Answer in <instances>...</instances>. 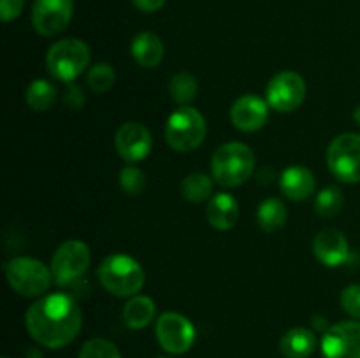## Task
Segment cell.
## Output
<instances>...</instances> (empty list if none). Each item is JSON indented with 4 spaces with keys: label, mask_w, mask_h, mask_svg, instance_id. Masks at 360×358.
<instances>
[{
    "label": "cell",
    "mask_w": 360,
    "mask_h": 358,
    "mask_svg": "<svg viewBox=\"0 0 360 358\" xmlns=\"http://www.w3.org/2000/svg\"><path fill=\"white\" fill-rule=\"evenodd\" d=\"M77 358H122V354L111 340L95 337L83 344Z\"/></svg>",
    "instance_id": "4316f807"
},
{
    "label": "cell",
    "mask_w": 360,
    "mask_h": 358,
    "mask_svg": "<svg viewBox=\"0 0 360 358\" xmlns=\"http://www.w3.org/2000/svg\"><path fill=\"white\" fill-rule=\"evenodd\" d=\"M25 100L34 111H48L56 102V86L46 79L32 81L25 91Z\"/></svg>",
    "instance_id": "7402d4cb"
},
{
    "label": "cell",
    "mask_w": 360,
    "mask_h": 358,
    "mask_svg": "<svg viewBox=\"0 0 360 358\" xmlns=\"http://www.w3.org/2000/svg\"><path fill=\"white\" fill-rule=\"evenodd\" d=\"M155 312H157V305H155L153 298L137 293L127 300L125 307H123V319L130 329L141 330L146 329L153 321Z\"/></svg>",
    "instance_id": "ffe728a7"
},
{
    "label": "cell",
    "mask_w": 360,
    "mask_h": 358,
    "mask_svg": "<svg viewBox=\"0 0 360 358\" xmlns=\"http://www.w3.org/2000/svg\"><path fill=\"white\" fill-rule=\"evenodd\" d=\"M280 188L290 200H306L315 192V175L302 165H290L281 172Z\"/></svg>",
    "instance_id": "e0dca14e"
},
{
    "label": "cell",
    "mask_w": 360,
    "mask_h": 358,
    "mask_svg": "<svg viewBox=\"0 0 360 358\" xmlns=\"http://www.w3.org/2000/svg\"><path fill=\"white\" fill-rule=\"evenodd\" d=\"M206 216L217 230H231L239 220V204L231 193H217L206 207Z\"/></svg>",
    "instance_id": "2e32d148"
},
{
    "label": "cell",
    "mask_w": 360,
    "mask_h": 358,
    "mask_svg": "<svg viewBox=\"0 0 360 358\" xmlns=\"http://www.w3.org/2000/svg\"><path fill=\"white\" fill-rule=\"evenodd\" d=\"M306 83L301 74L283 70L269 81L266 88V100L278 112H292L304 102Z\"/></svg>",
    "instance_id": "30bf717a"
},
{
    "label": "cell",
    "mask_w": 360,
    "mask_h": 358,
    "mask_svg": "<svg viewBox=\"0 0 360 358\" xmlns=\"http://www.w3.org/2000/svg\"><path fill=\"white\" fill-rule=\"evenodd\" d=\"M65 104L72 109H79L81 105L84 104V97L83 91H81L79 86L76 84H70L65 91Z\"/></svg>",
    "instance_id": "4dcf8cb0"
},
{
    "label": "cell",
    "mask_w": 360,
    "mask_h": 358,
    "mask_svg": "<svg viewBox=\"0 0 360 358\" xmlns=\"http://www.w3.org/2000/svg\"><path fill=\"white\" fill-rule=\"evenodd\" d=\"M2 358H9V357H2Z\"/></svg>",
    "instance_id": "e575fe53"
},
{
    "label": "cell",
    "mask_w": 360,
    "mask_h": 358,
    "mask_svg": "<svg viewBox=\"0 0 360 358\" xmlns=\"http://www.w3.org/2000/svg\"><path fill=\"white\" fill-rule=\"evenodd\" d=\"M25 0H0V16L4 23L16 20L23 11Z\"/></svg>",
    "instance_id": "f546056e"
},
{
    "label": "cell",
    "mask_w": 360,
    "mask_h": 358,
    "mask_svg": "<svg viewBox=\"0 0 360 358\" xmlns=\"http://www.w3.org/2000/svg\"><path fill=\"white\" fill-rule=\"evenodd\" d=\"M157 358H165V357H157Z\"/></svg>",
    "instance_id": "836d02e7"
},
{
    "label": "cell",
    "mask_w": 360,
    "mask_h": 358,
    "mask_svg": "<svg viewBox=\"0 0 360 358\" xmlns=\"http://www.w3.org/2000/svg\"><path fill=\"white\" fill-rule=\"evenodd\" d=\"M6 277L9 286L18 295L27 298L42 297L49 290L53 281V274L49 267H46L41 260L30 256H18L7 262Z\"/></svg>",
    "instance_id": "5b68a950"
},
{
    "label": "cell",
    "mask_w": 360,
    "mask_h": 358,
    "mask_svg": "<svg viewBox=\"0 0 360 358\" xmlns=\"http://www.w3.org/2000/svg\"><path fill=\"white\" fill-rule=\"evenodd\" d=\"M130 51H132L137 65L144 67V69H155L157 65H160L162 58H164V44L153 32L137 34L130 44Z\"/></svg>",
    "instance_id": "ac0fdd59"
},
{
    "label": "cell",
    "mask_w": 360,
    "mask_h": 358,
    "mask_svg": "<svg viewBox=\"0 0 360 358\" xmlns=\"http://www.w3.org/2000/svg\"><path fill=\"white\" fill-rule=\"evenodd\" d=\"M269 118V104L259 95H243L232 104L231 119L241 132H257Z\"/></svg>",
    "instance_id": "5bb4252c"
},
{
    "label": "cell",
    "mask_w": 360,
    "mask_h": 358,
    "mask_svg": "<svg viewBox=\"0 0 360 358\" xmlns=\"http://www.w3.org/2000/svg\"><path fill=\"white\" fill-rule=\"evenodd\" d=\"M199 91L197 79L188 72H178L169 81V93L179 105H188Z\"/></svg>",
    "instance_id": "cb8c5ba5"
},
{
    "label": "cell",
    "mask_w": 360,
    "mask_h": 358,
    "mask_svg": "<svg viewBox=\"0 0 360 358\" xmlns=\"http://www.w3.org/2000/svg\"><path fill=\"white\" fill-rule=\"evenodd\" d=\"M90 249L83 241H67L60 246L51 258L53 281L58 286H67L72 281L79 279L90 265Z\"/></svg>",
    "instance_id": "ba28073f"
},
{
    "label": "cell",
    "mask_w": 360,
    "mask_h": 358,
    "mask_svg": "<svg viewBox=\"0 0 360 358\" xmlns=\"http://www.w3.org/2000/svg\"><path fill=\"white\" fill-rule=\"evenodd\" d=\"M102 286L116 297H134L144 286V270L136 258L129 255H109L97 270Z\"/></svg>",
    "instance_id": "7a4b0ae2"
},
{
    "label": "cell",
    "mask_w": 360,
    "mask_h": 358,
    "mask_svg": "<svg viewBox=\"0 0 360 358\" xmlns=\"http://www.w3.org/2000/svg\"><path fill=\"white\" fill-rule=\"evenodd\" d=\"M120 186L129 195H141L146 188V174L136 165H127L120 172Z\"/></svg>",
    "instance_id": "83f0119b"
},
{
    "label": "cell",
    "mask_w": 360,
    "mask_h": 358,
    "mask_svg": "<svg viewBox=\"0 0 360 358\" xmlns=\"http://www.w3.org/2000/svg\"><path fill=\"white\" fill-rule=\"evenodd\" d=\"M213 193V181L207 174L202 172H193L188 174L181 183V195L188 202H204Z\"/></svg>",
    "instance_id": "603a6c76"
},
{
    "label": "cell",
    "mask_w": 360,
    "mask_h": 358,
    "mask_svg": "<svg viewBox=\"0 0 360 358\" xmlns=\"http://www.w3.org/2000/svg\"><path fill=\"white\" fill-rule=\"evenodd\" d=\"M115 146L120 157L129 164H137L151 153L153 137L150 130L137 121L123 123L115 137Z\"/></svg>",
    "instance_id": "4fadbf2b"
},
{
    "label": "cell",
    "mask_w": 360,
    "mask_h": 358,
    "mask_svg": "<svg viewBox=\"0 0 360 358\" xmlns=\"http://www.w3.org/2000/svg\"><path fill=\"white\" fill-rule=\"evenodd\" d=\"M25 325L35 343L49 350H60L77 337L83 325V312L70 295H42L28 307Z\"/></svg>",
    "instance_id": "6da1fadb"
},
{
    "label": "cell",
    "mask_w": 360,
    "mask_h": 358,
    "mask_svg": "<svg viewBox=\"0 0 360 358\" xmlns=\"http://www.w3.org/2000/svg\"><path fill=\"white\" fill-rule=\"evenodd\" d=\"M132 4L143 13H155L164 7L165 0H132Z\"/></svg>",
    "instance_id": "1f68e13d"
},
{
    "label": "cell",
    "mask_w": 360,
    "mask_h": 358,
    "mask_svg": "<svg viewBox=\"0 0 360 358\" xmlns=\"http://www.w3.org/2000/svg\"><path fill=\"white\" fill-rule=\"evenodd\" d=\"M343 207V193L338 186H327L322 192L316 195L315 200V209L320 216L323 218H333Z\"/></svg>",
    "instance_id": "484cf974"
},
{
    "label": "cell",
    "mask_w": 360,
    "mask_h": 358,
    "mask_svg": "<svg viewBox=\"0 0 360 358\" xmlns=\"http://www.w3.org/2000/svg\"><path fill=\"white\" fill-rule=\"evenodd\" d=\"M158 344L171 354H183L195 343V326L179 312H164L155 325Z\"/></svg>",
    "instance_id": "9c48e42d"
},
{
    "label": "cell",
    "mask_w": 360,
    "mask_h": 358,
    "mask_svg": "<svg viewBox=\"0 0 360 358\" xmlns=\"http://www.w3.org/2000/svg\"><path fill=\"white\" fill-rule=\"evenodd\" d=\"M206 119L190 105H181L171 112L165 123V140L179 153H190L197 150L206 139Z\"/></svg>",
    "instance_id": "277c9868"
},
{
    "label": "cell",
    "mask_w": 360,
    "mask_h": 358,
    "mask_svg": "<svg viewBox=\"0 0 360 358\" xmlns=\"http://www.w3.org/2000/svg\"><path fill=\"white\" fill-rule=\"evenodd\" d=\"M354 119H355V121H357V125H360V104L357 105V107H355V111H354Z\"/></svg>",
    "instance_id": "d6a6232c"
},
{
    "label": "cell",
    "mask_w": 360,
    "mask_h": 358,
    "mask_svg": "<svg viewBox=\"0 0 360 358\" xmlns=\"http://www.w3.org/2000/svg\"><path fill=\"white\" fill-rule=\"evenodd\" d=\"M316 347L315 333L304 326H295L283 333L280 339V351L285 358H308Z\"/></svg>",
    "instance_id": "d6986e66"
},
{
    "label": "cell",
    "mask_w": 360,
    "mask_h": 358,
    "mask_svg": "<svg viewBox=\"0 0 360 358\" xmlns=\"http://www.w3.org/2000/svg\"><path fill=\"white\" fill-rule=\"evenodd\" d=\"M90 63V48L76 37L56 41L46 55V65L55 79L72 83Z\"/></svg>",
    "instance_id": "8992f818"
},
{
    "label": "cell",
    "mask_w": 360,
    "mask_h": 358,
    "mask_svg": "<svg viewBox=\"0 0 360 358\" xmlns=\"http://www.w3.org/2000/svg\"><path fill=\"white\" fill-rule=\"evenodd\" d=\"M323 358H360V321H341L322 337Z\"/></svg>",
    "instance_id": "7c38bea8"
},
{
    "label": "cell",
    "mask_w": 360,
    "mask_h": 358,
    "mask_svg": "<svg viewBox=\"0 0 360 358\" xmlns=\"http://www.w3.org/2000/svg\"><path fill=\"white\" fill-rule=\"evenodd\" d=\"M116 81V72L109 63H95L86 74V84L95 93H105L112 88Z\"/></svg>",
    "instance_id": "d4e9b609"
},
{
    "label": "cell",
    "mask_w": 360,
    "mask_h": 358,
    "mask_svg": "<svg viewBox=\"0 0 360 358\" xmlns=\"http://www.w3.org/2000/svg\"><path fill=\"white\" fill-rule=\"evenodd\" d=\"M341 305L352 318L360 319V284H350L341 293Z\"/></svg>",
    "instance_id": "f1b7e54d"
},
{
    "label": "cell",
    "mask_w": 360,
    "mask_h": 358,
    "mask_svg": "<svg viewBox=\"0 0 360 358\" xmlns=\"http://www.w3.org/2000/svg\"><path fill=\"white\" fill-rule=\"evenodd\" d=\"M330 172L343 183H360V133H341L327 150Z\"/></svg>",
    "instance_id": "52a82bcc"
},
{
    "label": "cell",
    "mask_w": 360,
    "mask_h": 358,
    "mask_svg": "<svg viewBox=\"0 0 360 358\" xmlns=\"http://www.w3.org/2000/svg\"><path fill=\"white\" fill-rule=\"evenodd\" d=\"M313 253L326 267H340L350 260V244L343 232L323 228L313 241Z\"/></svg>",
    "instance_id": "9a60e30c"
},
{
    "label": "cell",
    "mask_w": 360,
    "mask_h": 358,
    "mask_svg": "<svg viewBox=\"0 0 360 358\" xmlns=\"http://www.w3.org/2000/svg\"><path fill=\"white\" fill-rule=\"evenodd\" d=\"M74 13V0H35L32 23L35 32L44 37H55L69 27Z\"/></svg>",
    "instance_id": "8fae6325"
},
{
    "label": "cell",
    "mask_w": 360,
    "mask_h": 358,
    "mask_svg": "<svg viewBox=\"0 0 360 358\" xmlns=\"http://www.w3.org/2000/svg\"><path fill=\"white\" fill-rule=\"evenodd\" d=\"M255 168V154L243 142L221 144L211 158L213 179L225 188H236L250 179Z\"/></svg>",
    "instance_id": "3957f363"
},
{
    "label": "cell",
    "mask_w": 360,
    "mask_h": 358,
    "mask_svg": "<svg viewBox=\"0 0 360 358\" xmlns=\"http://www.w3.org/2000/svg\"><path fill=\"white\" fill-rule=\"evenodd\" d=\"M287 207L280 199H266L257 211V221L264 232L274 234L287 223Z\"/></svg>",
    "instance_id": "44dd1931"
}]
</instances>
